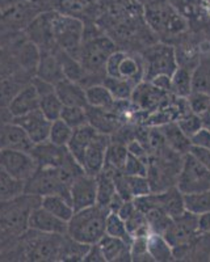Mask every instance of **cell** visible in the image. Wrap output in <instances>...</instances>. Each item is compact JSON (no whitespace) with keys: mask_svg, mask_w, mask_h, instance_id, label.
Instances as JSON below:
<instances>
[{"mask_svg":"<svg viewBox=\"0 0 210 262\" xmlns=\"http://www.w3.org/2000/svg\"><path fill=\"white\" fill-rule=\"evenodd\" d=\"M41 205V196L32 194L0 202V256L12 249L27 232L30 212Z\"/></svg>","mask_w":210,"mask_h":262,"instance_id":"obj_1","label":"cell"},{"mask_svg":"<svg viewBox=\"0 0 210 262\" xmlns=\"http://www.w3.org/2000/svg\"><path fill=\"white\" fill-rule=\"evenodd\" d=\"M111 143V137L99 133L87 123L74 128L67 148L76 159L84 173L96 177L104 168L105 154Z\"/></svg>","mask_w":210,"mask_h":262,"instance_id":"obj_2","label":"cell"},{"mask_svg":"<svg viewBox=\"0 0 210 262\" xmlns=\"http://www.w3.org/2000/svg\"><path fill=\"white\" fill-rule=\"evenodd\" d=\"M117 43L102 30L96 23H86L83 33V43L78 54V59L86 71L105 79V66L109 57L118 50Z\"/></svg>","mask_w":210,"mask_h":262,"instance_id":"obj_3","label":"cell"},{"mask_svg":"<svg viewBox=\"0 0 210 262\" xmlns=\"http://www.w3.org/2000/svg\"><path fill=\"white\" fill-rule=\"evenodd\" d=\"M142 7L144 21L156 37L174 39L189 29L188 20L170 0H150Z\"/></svg>","mask_w":210,"mask_h":262,"instance_id":"obj_4","label":"cell"},{"mask_svg":"<svg viewBox=\"0 0 210 262\" xmlns=\"http://www.w3.org/2000/svg\"><path fill=\"white\" fill-rule=\"evenodd\" d=\"M109 210L93 205L74 212L67 223V235L86 245L96 244L105 235V223Z\"/></svg>","mask_w":210,"mask_h":262,"instance_id":"obj_5","label":"cell"},{"mask_svg":"<svg viewBox=\"0 0 210 262\" xmlns=\"http://www.w3.org/2000/svg\"><path fill=\"white\" fill-rule=\"evenodd\" d=\"M72 177L62 169L55 167H38L33 176L25 181V194H32L37 196H45L58 194L71 202L70 198V185Z\"/></svg>","mask_w":210,"mask_h":262,"instance_id":"obj_6","label":"cell"},{"mask_svg":"<svg viewBox=\"0 0 210 262\" xmlns=\"http://www.w3.org/2000/svg\"><path fill=\"white\" fill-rule=\"evenodd\" d=\"M198 233V216L185 211L171 219L163 236L172 247L175 259H188L189 248Z\"/></svg>","mask_w":210,"mask_h":262,"instance_id":"obj_7","label":"cell"},{"mask_svg":"<svg viewBox=\"0 0 210 262\" xmlns=\"http://www.w3.org/2000/svg\"><path fill=\"white\" fill-rule=\"evenodd\" d=\"M84 25L86 23L80 18L63 15L54 11L51 28H53V37L57 48L67 51L72 57L78 58L83 43Z\"/></svg>","mask_w":210,"mask_h":262,"instance_id":"obj_8","label":"cell"},{"mask_svg":"<svg viewBox=\"0 0 210 262\" xmlns=\"http://www.w3.org/2000/svg\"><path fill=\"white\" fill-rule=\"evenodd\" d=\"M144 64V79L150 81L155 76L167 75L172 76L179 67L176 57V50L174 46L168 45L165 42H155L153 45L147 46L141 53Z\"/></svg>","mask_w":210,"mask_h":262,"instance_id":"obj_9","label":"cell"},{"mask_svg":"<svg viewBox=\"0 0 210 262\" xmlns=\"http://www.w3.org/2000/svg\"><path fill=\"white\" fill-rule=\"evenodd\" d=\"M105 72L112 78L123 79L137 85L144 79V64L142 55L135 51L118 49L109 57L105 66Z\"/></svg>","mask_w":210,"mask_h":262,"instance_id":"obj_10","label":"cell"},{"mask_svg":"<svg viewBox=\"0 0 210 262\" xmlns=\"http://www.w3.org/2000/svg\"><path fill=\"white\" fill-rule=\"evenodd\" d=\"M176 188L183 194L198 193L210 189V170L206 169L189 152L183 156Z\"/></svg>","mask_w":210,"mask_h":262,"instance_id":"obj_11","label":"cell"},{"mask_svg":"<svg viewBox=\"0 0 210 262\" xmlns=\"http://www.w3.org/2000/svg\"><path fill=\"white\" fill-rule=\"evenodd\" d=\"M171 97L172 93L164 92L154 85L151 81L143 80L135 85L132 97H130V102L135 111L141 112L146 117L147 114L153 113L159 107L167 105L171 101Z\"/></svg>","mask_w":210,"mask_h":262,"instance_id":"obj_12","label":"cell"},{"mask_svg":"<svg viewBox=\"0 0 210 262\" xmlns=\"http://www.w3.org/2000/svg\"><path fill=\"white\" fill-rule=\"evenodd\" d=\"M0 167L12 177L25 182L33 176L38 165L30 152L4 148L0 149Z\"/></svg>","mask_w":210,"mask_h":262,"instance_id":"obj_13","label":"cell"},{"mask_svg":"<svg viewBox=\"0 0 210 262\" xmlns=\"http://www.w3.org/2000/svg\"><path fill=\"white\" fill-rule=\"evenodd\" d=\"M53 15L54 11L38 13L23 30L27 38L38 46L39 50H54L57 48L53 37V28H51Z\"/></svg>","mask_w":210,"mask_h":262,"instance_id":"obj_14","label":"cell"},{"mask_svg":"<svg viewBox=\"0 0 210 262\" xmlns=\"http://www.w3.org/2000/svg\"><path fill=\"white\" fill-rule=\"evenodd\" d=\"M70 198L75 211L97 203V181L96 177L81 173L72 180L70 185Z\"/></svg>","mask_w":210,"mask_h":262,"instance_id":"obj_15","label":"cell"},{"mask_svg":"<svg viewBox=\"0 0 210 262\" xmlns=\"http://www.w3.org/2000/svg\"><path fill=\"white\" fill-rule=\"evenodd\" d=\"M88 123L96 128L99 133L107 134L111 137L114 134L123 123H126L125 117L114 107V104L111 107H92L87 106Z\"/></svg>","mask_w":210,"mask_h":262,"instance_id":"obj_16","label":"cell"},{"mask_svg":"<svg viewBox=\"0 0 210 262\" xmlns=\"http://www.w3.org/2000/svg\"><path fill=\"white\" fill-rule=\"evenodd\" d=\"M12 121L21 128H24L28 137L34 144L42 143L49 139L51 121H49L39 109L24 114V116L15 117Z\"/></svg>","mask_w":210,"mask_h":262,"instance_id":"obj_17","label":"cell"},{"mask_svg":"<svg viewBox=\"0 0 210 262\" xmlns=\"http://www.w3.org/2000/svg\"><path fill=\"white\" fill-rule=\"evenodd\" d=\"M29 229H33L41 233H50V235H65L67 233V222L62 221L58 216L53 215L45 210L41 205L37 206L30 212L28 221Z\"/></svg>","mask_w":210,"mask_h":262,"instance_id":"obj_18","label":"cell"},{"mask_svg":"<svg viewBox=\"0 0 210 262\" xmlns=\"http://www.w3.org/2000/svg\"><path fill=\"white\" fill-rule=\"evenodd\" d=\"M33 146L34 143L28 137L24 128L16 125L13 121L0 125V149L9 148L30 152Z\"/></svg>","mask_w":210,"mask_h":262,"instance_id":"obj_19","label":"cell"},{"mask_svg":"<svg viewBox=\"0 0 210 262\" xmlns=\"http://www.w3.org/2000/svg\"><path fill=\"white\" fill-rule=\"evenodd\" d=\"M54 50H39L41 53H39V60L36 70V76L55 85V84L59 83L66 76L63 74L62 66H60V62Z\"/></svg>","mask_w":210,"mask_h":262,"instance_id":"obj_20","label":"cell"},{"mask_svg":"<svg viewBox=\"0 0 210 262\" xmlns=\"http://www.w3.org/2000/svg\"><path fill=\"white\" fill-rule=\"evenodd\" d=\"M7 109L12 114L13 118L39 109V96L36 86L32 84V80L15 96Z\"/></svg>","mask_w":210,"mask_h":262,"instance_id":"obj_21","label":"cell"},{"mask_svg":"<svg viewBox=\"0 0 210 262\" xmlns=\"http://www.w3.org/2000/svg\"><path fill=\"white\" fill-rule=\"evenodd\" d=\"M188 23L210 25V0H170Z\"/></svg>","mask_w":210,"mask_h":262,"instance_id":"obj_22","label":"cell"},{"mask_svg":"<svg viewBox=\"0 0 210 262\" xmlns=\"http://www.w3.org/2000/svg\"><path fill=\"white\" fill-rule=\"evenodd\" d=\"M132 243L125 242L122 238L113 237V236L104 235L99 242L100 248L104 254L105 262H130L132 261V252H130Z\"/></svg>","mask_w":210,"mask_h":262,"instance_id":"obj_23","label":"cell"},{"mask_svg":"<svg viewBox=\"0 0 210 262\" xmlns=\"http://www.w3.org/2000/svg\"><path fill=\"white\" fill-rule=\"evenodd\" d=\"M55 93L65 106H88L86 88L76 81L65 78L55 84Z\"/></svg>","mask_w":210,"mask_h":262,"instance_id":"obj_24","label":"cell"},{"mask_svg":"<svg viewBox=\"0 0 210 262\" xmlns=\"http://www.w3.org/2000/svg\"><path fill=\"white\" fill-rule=\"evenodd\" d=\"M158 127L162 131L165 143L170 148L174 149L177 154H180V155L188 154L191 147H192V142H191V138L188 135L184 134V131L181 130L180 126L177 125L176 121L158 126Z\"/></svg>","mask_w":210,"mask_h":262,"instance_id":"obj_25","label":"cell"},{"mask_svg":"<svg viewBox=\"0 0 210 262\" xmlns=\"http://www.w3.org/2000/svg\"><path fill=\"white\" fill-rule=\"evenodd\" d=\"M33 75L27 71H21L11 78L0 81V107H7L15 96L20 92L30 80Z\"/></svg>","mask_w":210,"mask_h":262,"instance_id":"obj_26","label":"cell"},{"mask_svg":"<svg viewBox=\"0 0 210 262\" xmlns=\"http://www.w3.org/2000/svg\"><path fill=\"white\" fill-rule=\"evenodd\" d=\"M41 206L45 210H48L49 212H51V214L58 216L62 221L67 222V223H69V221L75 212V210L72 207V203L67 198L58 195V194L42 196Z\"/></svg>","mask_w":210,"mask_h":262,"instance_id":"obj_27","label":"cell"},{"mask_svg":"<svg viewBox=\"0 0 210 262\" xmlns=\"http://www.w3.org/2000/svg\"><path fill=\"white\" fill-rule=\"evenodd\" d=\"M97 181V205L107 207L109 210L113 196L117 194L114 184V172L109 169H102L96 176Z\"/></svg>","mask_w":210,"mask_h":262,"instance_id":"obj_28","label":"cell"},{"mask_svg":"<svg viewBox=\"0 0 210 262\" xmlns=\"http://www.w3.org/2000/svg\"><path fill=\"white\" fill-rule=\"evenodd\" d=\"M147 249H149V253L154 261H175L172 247L168 244L164 236L160 235V233L150 232L147 235Z\"/></svg>","mask_w":210,"mask_h":262,"instance_id":"obj_29","label":"cell"},{"mask_svg":"<svg viewBox=\"0 0 210 262\" xmlns=\"http://www.w3.org/2000/svg\"><path fill=\"white\" fill-rule=\"evenodd\" d=\"M193 91V70L179 66L171 76V93L186 98Z\"/></svg>","mask_w":210,"mask_h":262,"instance_id":"obj_30","label":"cell"},{"mask_svg":"<svg viewBox=\"0 0 210 262\" xmlns=\"http://www.w3.org/2000/svg\"><path fill=\"white\" fill-rule=\"evenodd\" d=\"M129 156V151L126 144L112 142L109 143L105 154V164L102 169H109L112 172H122L125 163Z\"/></svg>","mask_w":210,"mask_h":262,"instance_id":"obj_31","label":"cell"},{"mask_svg":"<svg viewBox=\"0 0 210 262\" xmlns=\"http://www.w3.org/2000/svg\"><path fill=\"white\" fill-rule=\"evenodd\" d=\"M25 190V182L15 179L0 167V202L11 201L23 195Z\"/></svg>","mask_w":210,"mask_h":262,"instance_id":"obj_32","label":"cell"},{"mask_svg":"<svg viewBox=\"0 0 210 262\" xmlns=\"http://www.w3.org/2000/svg\"><path fill=\"white\" fill-rule=\"evenodd\" d=\"M88 106L92 107H111L114 104V97L102 83L93 84L86 88Z\"/></svg>","mask_w":210,"mask_h":262,"instance_id":"obj_33","label":"cell"},{"mask_svg":"<svg viewBox=\"0 0 210 262\" xmlns=\"http://www.w3.org/2000/svg\"><path fill=\"white\" fill-rule=\"evenodd\" d=\"M184 206L185 211L197 216L210 212V189L198 193L184 194Z\"/></svg>","mask_w":210,"mask_h":262,"instance_id":"obj_34","label":"cell"},{"mask_svg":"<svg viewBox=\"0 0 210 262\" xmlns=\"http://www.w3.org/2000/svg\"><path fill=\"white\" fill-rule=\"evenodd\" d=\"M21 71L25 70L21 69L12 50L7 45L0 46V81L11 78Z\"/></svg>","mask_w":210,"mask_h":262,"instance_id":"obj_35","label":"cell"},{"mask_svg":"<svg viewBox=\"0 0 210 262\" xmlns=\"http://www.w3.org/2000/svg\"><path fill=\"white\" fill-rule=\"evenodd\" d=\"M193 91L210 95V57L198 60L193 70Z\"/></svg>","mask_w":210,"mask_h":262,"instance_id":"obj_36","label":"cell"},{"mask_svg":"<svg viewBox=\"0 0 210 262\" xmlns=\"http://www.w3.org/2000/svg\"><path fill=\"white\" fill-rule=\"evenodd\" d=\"M102 84L108 88L114 100H130L133 91L135 88L134 84L130 83V81L118 78H112L108 75L102 80Z\"/></svg>","mask_w":210,"mask_h":262,"instance_id":"obj_37","label":"cell"},{"mask_svg":"<svg viewBox=\"0 0 210 262\" xmlns=\"http://www.w3.org/2000/svg\"><path fill=\"white\" fill-rule=\"evenodd\" d=\"M63 106L65 105L62 104V101H60L59 97L57 96L55 91L46 93V95L39 97V111L42 112V114L49 121H55V119L59 118Z\"/></svg>","mask_w":210,"mask_h":262,"instance_id":"obj_38","label":"cell"},{"mask_svg":"<svg viewBox=\"0 0 210 262\" xmlns=\"http://www.w3.org/2000/svg\"><path fill=\"white\" fill-rule=\"evenodd\" d=\"M105 235L113 236V237L122 238L125 242L132 243L133 237L128 231L125 222L117 212L109 211L107 216V223H105Z\"/></svg>","mask_w":210,"mask_h":262,"instance_id":"obj_39","label":"cell"},{"mask_svg":"<svg viewBox=\"0 0 210 262\" xmlns=\"http://www.w3.org/2000/svg\"><path fill=\"white\" fill-rule=\"evenodd\" d=\"M74 128L70 127L65 121L60 118L51 121L50 131H49V139L51 143L59 147H67L70 139H71Z\"/></svg>","mask_w":210,"mask_h":262,"instance_id":"obj_40","label":"cell"},{"mask_svg":"<svg viewBox=\"0 0 210 262\" xmlns=\"http://www.w3.org/2000/svg\"><path fill=\"white\" fill-rule=\"evenodd\" d=\"M147 219V223H149V228H150V232L154 233H160L163 235L164 231L167 229L168 224L171 223L172 217L168 216L162 209L159 207H151L150 210H147L144 212Z\"/></svg>","mask_w":210,"mask_h":262,"instance_id":"obj_41","label":"cell"},{"mask_svg":"<svg viewBox=\"0 0 210 262\" xmlns=\"http://www.w3.org/2000/svg\"><path fill=\"white\" fill-rule=\"evenodd\" d=\"M59 118L71 128H78L88 123L87 109L83 106H63Z\"/></svg>","mask_w":210,"mask_h":262,"instance_id":"obj_42","label":"cell"},{"mask_svg":"<svg viewBox=\"0 0 210 262\" xmlns=\"http://www.w3.org/2000/svg\"><path fill=\"white\" fill-rule=\"evenodd\" d=\"M176 122L177 125L180 126L181 130L184 131V134L188 135L189 138H192L200 128L204 127V122H202L201 117L192 113V112H189L185 116L180 117Z\"/></svg>","mask_w":210,"mask_h":262,"instance_id":"obj_43","label":"cell"},{"mask_svg":"<svg viewBox=\"0 0 210 262\" xmlns=\"http://www.w3.org/2000/svg\"><path fill=\"white\" fill-rule=\"evenodd\" d=\"M188 100L189 107H191V112L197 116L202 117L205 112L207 111L210 104V95L204 92H197V91H192V93L186 97Z\"/></svg>","mask_w":210,"mask_h":262,"instance_id":"obj_44","label":"cell"},{"mask_svg":"<svg viewBox=\"0 0 210 262\" xmlns=\"http://www.w3.org/2000/svg\"><path fill=\"white\" fill-rule=\"evenodd\" d=\"M130 252H132V261H154L147 249V236L133 238Z\"/></svg>","mask_w":210,"mask_h":262,"instance_id":"obj_45","label":"cell"},{"mask_svg":"<svg viewBox=\"0 0 210 262\" xmlns=\"http://www.w3.org/2000/svg\"><path fill=\"white\" fill-rule=\"evenodd\" d=\"M128 182H129V189L133 200L137 196L147 195L153 191L147 176H128Z\"/></svg>","mask_w":210,"mask_h":262,"instance_id":"obj_46","label":"cell"},{"mask_svg":"<svg viewBox=\"0 0 210 262\" xmlns=\"http://www.w3.org/2000/svg\"><path fill=\"white\" fill-rule=\"evenodd\" d=\"M147 170H149V164L146 161L129 154L122 170L126 176H147Z\"/></svg>","mask_w":210,"mask_h":262,"instance_id":"obj_47","label":"cell"},{"mask_svg":"<svg viewBox=\"0 0 210 262\" xmlns=\"http://www.w3.org/2000/svg\"><path fill=\"white\" fill-rule=\"evenodd\" d=\"M191 142H192L193 146L202 147V148H206L210 151V130L204 126L191 138Z\"/></svg>","mask_w":210,"mask_h":262,"instance_id":"obj_48","label":"cell"},{"mask_svg":"<svg viewBox=\"0 0 210 262\" xmlns=\"http://www.w3.org/2000/svg\"><path fill=\"white\" fill-rule=\"evenodd\" d=\"M189 154L193 156V158L197 159L200 163L204 165L206 169L210 170V151L206 148H202V147H198V146H193L191 147L189 149Z\"/></svg>","mask_w":210,"mask_h":262,"instance_id":"obj_49","label":"cell"},{"mask_svg":"<svg viewBox=\"0 0 210 262\" xmlns=\"http://www.w3.org/2000/svg\"><path fill=\"white\" fill-rule=\"evenodd\" d=\"M84 262H105L104 254H102V250L100 248L99 243L96 244H92L88 247L87 252L83 257Z\"/></svg>","mask_w":210,"mask_h":262,"instance_id":"obj_50","label":"cell"},{"mask_svg":"<svg viewBox=\"0 0 210 262\" xmlns=\"http://www.w3.org/2000/svg\"><path fill=\"white\" fill-rule=\"evenodd\" d=\"M198 231L201 233L210 235V212L198 216Z\"/></svg>","mask_w":210,"mask_h":262,"instance_id":"obj_51","label":"cell"},{"mask_svg":"<svg viewBox=\"0 0 210 262\" xmlns=\"http://www.w3.org/2000/svg\"><path fill=\"white\" fill-rule=\"evenodd\" d=\"M202 122H204V126H209L210 125V104H209V107H207V111L205 112L204 116L201 117Z\"/></svg>","mask_w":210,"mask_h":262,"instance_id":"obj_52","label":"cell"},{"mask_svg":"<svg viewBox=\"0 0 210 262\" xmlns=\"http://www.w3.org/2000/svg\"><path fill=\"white\" fill-rule=\"evenodd\" d=\"M205 127H207V128H209V130H210V125H209V126H205Z\"/></svg>","mask_w":210,"mask_h":262,"instance_id":"obj_53","label":"cell"}]
</instances>
